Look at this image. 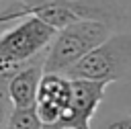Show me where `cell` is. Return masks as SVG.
<instances>
[{
  "label": "cell",
  "instance_id": "obj_2",
  "mask_svg": "<svg viewBox=\"0 0 131 129\" xmlns=\"http://www.w3.org/2000/svg\"><path fill=\"white\" fill-rule=\"evenodd\" d=\"M113 33V27L100 20H76L55 31L43 57V72L63 74L92 47L104 41Z\"/></svg>",
  "mask_w": 131,
  "mask_h": 129
},
{
  "label": "cell",
  "instance_id": "obj_13",
  "mask_svg": "<svg viewBox=\"0 0 131 129\" xmlns=\"http://www.w3.org/2000/svg\"><path fill=\"white\" fill-rule=\"evenodd\" d=\"M8 2H12V0H0V6H4V4H8Z\"/></svg>",
  "mask_w": 131,
  "mask_h": 129
},
{
  "label": "cell",
  "instance_id": "obj_6",
  "mask_svg": "<svg viewBox=\"0 0 131 129\" xmlns=\"http://www.w3.org/2000/svg\"><path fill=\"white\" fill-rule=\"evenodd\" d=\"M70 78L57 72H43L35 96V113L43 129H53L70 104Z\"/></svg>",
  "mask_w": 131,
  "mask_h": 129
},
{
  "label": "cell",
  "instance_id": "obj_9",
  "mask_svg": "<svg viewBox=\"0 0 131 129\" xmlns=\"http://www.w3.org/2000/svg\"><path fill=\"white\" fill-rule=\"evenodd\" d=\"M27 14H29V12H27V6L23 4V0H12V2L0 6V35H2L14 20H18V18H23V16H27Z\"/></svg>",
  "mask_w": 131,
  "mask_h": 129
},
{
  "label": "cell",
  "instance_id": "obj_12",
  "mask_svg": "<svg viewBox=\"0 0 131 129\" xmlns=\"http://www.w3.org/2000/svg\"><path fill=\"white\" fill-rule=\"evenodd\" d=\"M100 129H131V117H121V119H115L106 125H102Z\"/></svg>",
  "mask_w": 131,
  "mask_h": 129
},
{
  "label": "cell",
  "instance_id": "obj_10",
  "mask_svg": "<svg viewBox=\"0 0 131 129\" xmlns=\"http://www.w3.org/2000/svg\"><path fill=\"white\" fill-rule=\"evenodd\" d=\"M33 61V59H31ZM27 63H14V61H8V59H4V57H0V94H6V84H8V80L20 70V68H25Z\"/></svg>",
  "mask_w": 131,
  "mask_h": 129
},
{
  "label": "cell",
  "instance_id": "obj_4",
  "mask_svg": "<svg viewBox=\"0 0 131 129\" xmlns=\"http://www.w3.org/2000/svg\"><path fill=\"white\" fill-rule=\"evenodd\" d=\"M57 29L47 25L35 14H27L14 20L0 35V57L14 63H29L37 55L45 53Z\"/></svg>",
  "mask_w": 131,
  "mask_h": 129
},
{
  "label": "cell",
  "instance_id": "obj_5",
  "mask_svg": "<svg viewBox=\"0 0 131 129\" xmlns=\"http://www.w3.org/2000/svg\"><path fill=\"white\" fill-rule=\"evenodd\" d=\"M72 94L70 104L57 125L53 129H90V121L104 98V82L84 80V78H70Z\"/></svg>",
  "mask_w": 131,
  "mask_h": 129
},
{
  "label": "cell",
  "instance_id": "obj_1",
  "mask_svg": "<svg viewBox=\"0 0 131 129\" xmlns=\"http://www.w3.org/2000/svg\"><path fill=\"white\" fill-rule=\"evenodd\" d=\"M131 70V33H111L63 74L96 82H117Z\"/></svg>",
  "mask_w": 131,
  "mask_h": 129
},
{
  "label": "cell",
  "instance_id": "obj_11",
  "mask_svg": "<svg viewBox=\"0 0 131 129\" xmlns=\"http://www.w3.org/2000/svg\"><path fill=\"white\" fill-rule=\"evenodd\" d=\"M10 111H12V104H10L8 96H6V94H0V129H4Z\"/></svg>",
  "mask_w": 131,
  "mask_h": 129
},
{
  "label": "cell",
  "instance_id": "obj_7",
  "mask_svg": "<svg viewBox=\"0 0 131 129\" xmlns=\"http://www.w3.org/2000/svg\"><path fill=\"white\" fill-rule=\"evenodd\" d=\"M43 57L45 53L37 55L25 68H20L6 84V96L14 109H29L35 106V96L39 88V80L43 76Z\"/></svg>",
  "mask_w": 131,
  "mask_h": 129
},
{
  "label": "cell",
  "instance_id": "obj_3",
  "mask_svg": "<svg viewBox=\"0 0 131 129\" xmlns=\"http://www.w3.org/2000/svg\"><path fill=\"white\" fill-rule=\"evenodd\" d=\"M29 14L39 16L53 29L76 20H100L111 27L125 18L117 0H23Z\"/></svg>",
  "mask_w": 131,
  "mask_h": 129
},
{
  "label": "cell",
  "instance_id": "obj_8",
  "mask_svg": "<svg viewBox=\"0 0 131 129\" xmlns=\"http://www.w3.org/2000/svg\"><path fill=\"white\" fill-rule=\"evenodd\" d=\"M4 129H43V123L39 121L35 106H29V109H14L12 106Z\"/></svg>",
  "mask_w": 131,
  "mask_h": 129
}]
</instances>
